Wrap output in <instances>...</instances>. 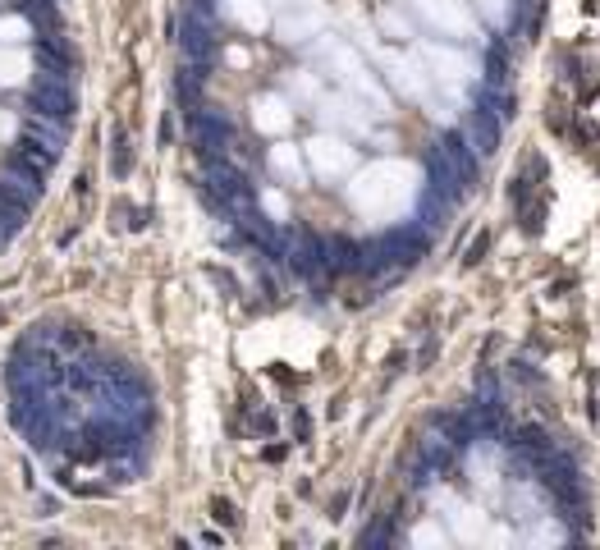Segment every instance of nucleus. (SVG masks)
Here are the masks:
<instances>
[{
    "label": "nucleus",
    "instance_id": "obj_8",
    "mask_svg": "<svg viewBox=\"0 0 600 550\" xmlns=\"http://www.w3.org/2000/svg\"><path fill=\"white\" fill-rule=\"evenodd\" d=\"M33 142H42L51 156H60V147H64V129H60V120H51V115H37V120H33Z\"/></svg>",
    "mask_w": 600,
    "mask_h": 550
},
{
    "label": "nucleus",
    "instance_id": "obj_6",
    "mask_svg": "<svg viewBox=\"0 0 600 550\" xmlns=\"http://www.w3.org/2000/svg\"><path fill=\"white\" fill-rule=\"evenodd\" d=\"M51 166H55V156H51L46 147H37V142L14 147V170H18V175H28L33 183H42L46 175H51Z\"/></svg>",
    "mask_w": 600,
    "mask_h": 550
},
{
    "label": "nucleus",
    "instance_id": "obj_5",
    "mask_svg": "<svg viewBox=\"0 0 600 550\" xmlns=\"http://www.w3.org/2000/svg\"><path fill=\"white\" fill-rule=\"evenodd\" d=\"M440 151H444V161L458 170L463 188H468V193L477 188V175H481V170H477V151H472V142L463 138V133H444V138H440Z\"/></svg>",
    "mask_w": 600,
    "mask_h": 550
},
{
    "label": "nucleus",
    "instance_id": "obj_9",
    "mask_svg": "<svg viewBox=\"0 0 600 550\" xmlns=\"http://www.w3.org/2000/svg\"><path fill=\"white\" fill-rule=\"evenodd\" d=\"M330 271H362V244L335 239L330 244Z\"/></svg>",
    "mask_w": 600,
    "mask_h": 550
},
{
    "label": "nucleus",
    "instance_id": "obj_13",
    "mask_svg": "<svg viewBox=\"0 0 600 550\" xmlns=\"http://www.w3.org/2000/svg\"><path fill=\"white\" fill-rule=\"evenodd\" d=\"M216 518H220V523H234L238 514H234V505H229V500H216Z\"/></svg>",
    "mask_w": 600,
    "mask_h": 550
},
{
    "label": "nucleus",
    "instance_id": "obj_1",
    "mask_svg": "<svg viewBox=\"0 0 600 550\" xmlns=\"http://www.w3.org/2000/svg\"><path fill=\"white\" fill-rule=\"evenodd\" d=\"M422 161H427V179H431L427 188L435 193V197H444V202H449V207H454V202H463V197H468V188H463L458 170H454L449 161H444L440 142H431V147H427V156H422Z\"/></svg>",
    "mask_w": 600,
    "mask_h": 550
},
{
    "label": "nucleus",
    "instance_id": "obj_12",
    "mask_svg": "<svg viewBox=\"0 0 600 550\" xmlns=\"http://www.w3.org/2000/svg\"><path fill=\"white\" fill-rule=\"evenodd\" d=\"M362 542H367V546H385V542H394V523L385 518L381 527H367V532H362Z\"/></svg>",
    "mask_w": 600,
    "mask_h": 550
},
{
    "label": "nucleus",
    "instance_id": "obj_3",
    "mask_svg": "<svg viewBox=\"0 0 600 550\" xmlns=\"http://www.w3.org/2000/svg\"><path fill=\"white\" fill-rule=\"evenodd\" d=\"M500 129H504V120H500L490 105L477 101V110H472V120H468V142H472V151H477V156H490V151L500 147Z\"/></svg>",
    "mask_w": 600,
    "mask_h": 550
},
{
    "label": "nucleus",
    "instance_id": "obj_7",
    "mask_svg": "<svg viewBox=\"0 0 600 550\" xmlns=\"http://www.w3.org/2000/svg\"><path fill=\"white\" fill-rule=\"evenodd\" d=\"M37 188H42V183H33L28 175H18V170H9V179H0V197L14 202V207H23V211H28V202H33Z\"/></svg>",
    "mask_w": 600,
    "mask_h": 550
},
{
    "label": "nucleus",
    "instance_id": "obj_4",
    "mask_svg": "<svg viewBox=\"0 0 600 550\" xmlns=\"http://www.w3.org/2000/svg\"><path fill=\"white\" fill-rule=\"evenodd\" d=\"M289 266H294L298 275H321V271H330V244L325 239H316V234H303L298 239V248L289 253Z\"/></svg>",
    "mask_w": 600,
    "mask_h": 550
},
{
    "label": "nucleus",
    "instance_id": "obj_11",
    "mask_svg": "<svg viewBox=\"0 0 600 550\" xmlns=\"http://www.w3.org/2000/svg\"><path fill=\"white\" fill-rule=\"evenodd\" d=\"M486 248H490V234H486V229H481V234H477V239H472V244H468V253H463V262H468V266H477L481 257H486Z\"/></svg>",
    "mask_w": 600,
    "mask_h": 550
},
{
    "label": "nucleus",
    "instance_id": "obj_2",
    "mask_svg": "<svg viewBox=\"0 0 600 550\" xmlns=\"http://www.w3.org/2000/svg\"><path fill=\"white\" fill-rule=\"evenodd\" d=\"M33 105L51 120H64L74 110V92H69V79H55V74H42V83L33 88Z\"/></svg>",
    "mask_w": 600,
    "mask_h": 550
},
{
    "label": "nucleus",
    "instance_id": "obj_10",
    "mask_svg": "<svg viewBox=\"0 0 600 550\" xmlns=\"http://www.w3.org/2000/svg\"><path fill=\"white\" fill-rule=\"evenodd\" d=\"M18 225H23V207H14V202L0 197V239H9Z\"/></svg>",
    "mask_w": 600,
    "mask_h": 550
}]
</instances>
